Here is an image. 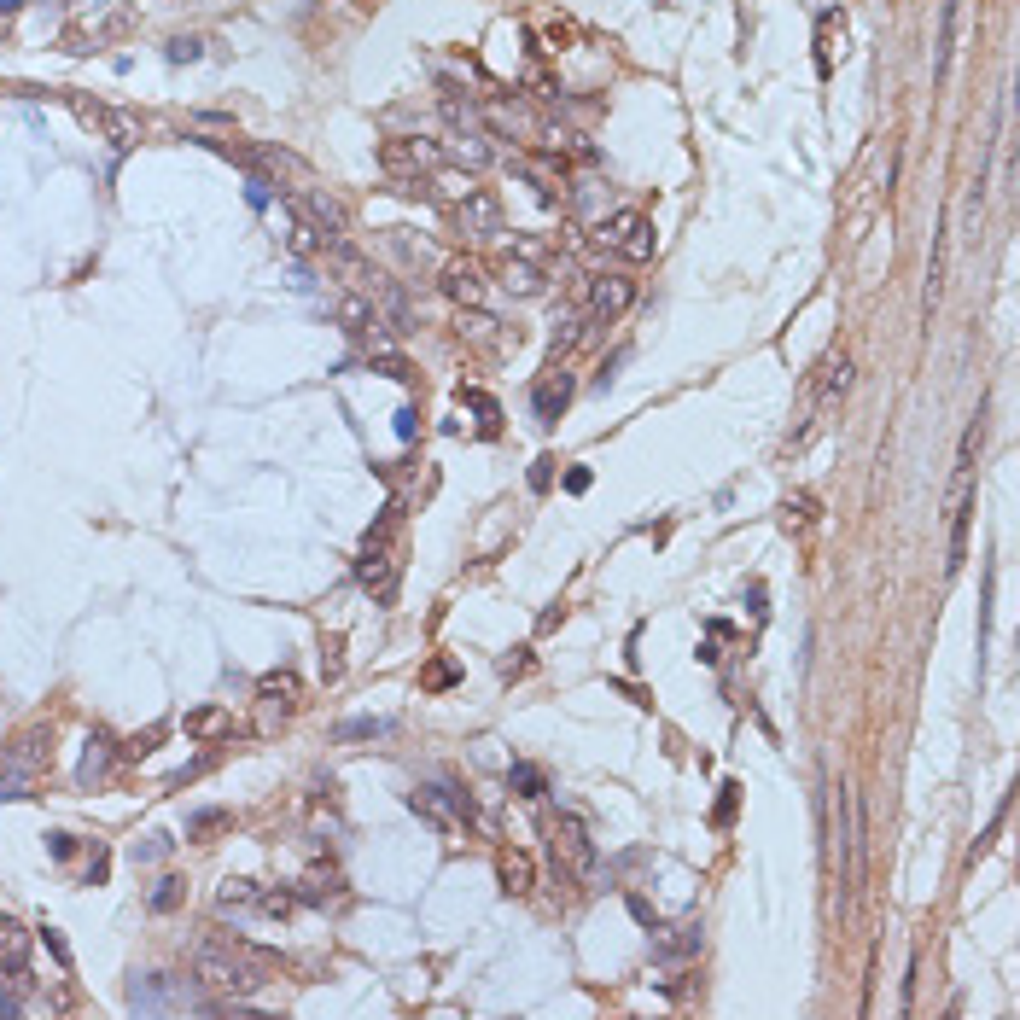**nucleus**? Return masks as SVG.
Instances as JSON below:
<instances>
[{
    "mask_svg": "<svg viewBox=\"0 0 1020 1020\" xmlns=\"http://www.w3.org/2000/svg\"><path fill=\"white\" fill-rule=\"evenodd\" d=\"M274 968H280L274 951L239 939V933H210V939L193 945V986H210V991H222V997L263 991L274 980Z\"/></svg>",
    "mask_w": 1020,
    "mask_h": 1020,
    "instance_id": "obj_1",
    "label": "nucleus"
},
{
    "mask_svg": "<svg viewBox=\"0 0 1020 1020\" xmlns=\"http://www.w3.org/2000/svg\"><path fill=\"white\" fill-rule=\"evenodd\" d=\"M356 583H362L374 601H397V583H403V502H391V508L374 519V531L362 537Z\"/></svg>",
    "mask_w": 1020,
    "mask_h": 1020,
    "instance_id": "obj_2",
    "label": "nucleus"
},
{
    "mask_svg": "<svg viewBox=\"0 0 1020 1020\" xmlns=\"http://www.w3.org/2000/svg\"><path fill=\"white\" fill-rule=\"evenodd\" d=\"M548 851H554V869H560L566 881H595V869H601V851L589 840V828L566 811L548 816Z\"/></svg>",
    "mask_w": 1020,
    "mask_h": 1020,
    "instance_id": "obj_3",
    "label": "nucleus"
},
{
    "mask_svg": "<svg viewBox=\"0 0 1020 1020\" xmlns=\"http://www.w3.org/2000/svg\"><path fill=\"white\" fill-rule=\"evenodd\" d=\"M408 811L420 816V822H432L443 840H455V834H467V822H473V799L449 782H426V787L408 793Z\"/></svg>",
    "mask_w": 1020,
    "mask_h": 1020,
    "instance_id": "obj_4",
    "label": "nucleus"
},
{
    "mask_svg": "<svg viewBox=\"0 0 1020 1020\" xmlns=\"http://www.w3.org/2000/svg\"><path fill=\"white\" fill-rule=\"evenodd\" d=\"M595 239H601L607 251H618L624 263H647V257L659 251V234H653V222H647L642 210H612L607 222L595 228Z\"/></svg>",
    "mask_w": 1020,
    "mask_h": 1020,
    "instance_id": "obj_5",
    "label": "nucleus"
},
{
    "mask_svg": "<svg viewBox=\"0 0 1020 1020\" xmlns=\"http://www.w3.org/2000/svg\"><path fill=\"white\" fill-rule=\"evenodd\" d=\"M70 111L82 117V129H94V135H105L117 152H135L140 135H146V123H140L135 111H123V105H100V100H70Z\"/></svg>",
    "mask_w": 1020,
    "mask_h": 1020,
    "instance_id": "obj_6",
    "label": "nucleus"
},
{
    "mask_svg": "<svg viewBox=\"0 0 1020 1020\" xmlns=\"http://www.w3.org/2000/svg\"><path fill=\"white\" fill-rule=\"evenodd\" d=\"M443 152L438 140H420V135H391L379 140V170L391 175V181H414L420 170H438Z\"/></svg>",
    "mask_w": 1020,
    "mask_h": 1020,
    "instance_id": "obj_7",
    "label": "nucleus"
},
{
    "mask_svg": "<svg viewBox=\"0 0 1020 1020\" xmlns=\"http://www.w3.org/2000/svg\"><path fill=\"white\" fill-rule=\"evenodd\" d=\"M129 1009L135 1015H164V1009H199V997H193V980H181V974H146L129 986Z\"/></svg>",
    "mask_w": 1020,
    "mask_h": 1020,
    "instance_id": "obj_8",
    "label": "nucleus"
},
{
    "mask_svg": "<svg viewBox=\"0 0 1020 1020\" xmlns=\"http://www.w3.org/2000/svg\"><path fill=\"white\" fill-rule=\"evenodd\" d=\"M630 304H636V280H630V274H595L589 292H583V315H589L595 327H612Z\"/></svg>",
    "mask_w": 1020,
    "mask_h": 1020,
    "instance_id": "obj_9",
    "label": "nucleus"
},
{
    "mask_svg": "<svg viewBox=\"0 0 1020 1020\" xmlns=\"http://www.w3.org/2000/svg\"><path fill=\"white\" fill-rule=\"evenodd\" d=\"M438 286H443L449 304H467V309H478L490 298V280H484V263H478V257H449L438 274Z\"/></svg>",
    "mask_w": 1020,
    "mask_h": 1020,
    "instance_id": "obj_10",
    "label": "nucleus"
},
{
    "mask_svg": "<svg viewBox=\"0 0 1020 1020\" xmlns=\"http://www.w3.org/2000/svg\"><path fill=\"white\" fill-rule=\"evenodd\" d=\"M455 234H461V239H490V234H502V199H496L490 187H473L467 199L455 204Z\"/></svg>",
    "mask_w": 1020,
    "mask_h": 1020,
    "instance_id": "obj_11",
    "label": "nucleus"
},
{
    "mask_svg": "<svg viewBox=\"0 0 1020 1020\" xmlns=\"http://www.w3.org/2000/svg\"><path fill=\"white\" fill-rule=\"evenodd\" d=\"M968 525H974V478H956L951 490V537H945V578L962 572L968 560Z\"/></svg>",
    "mask_w": 1020,
    "mask_h": 1020,
    "instance_id": "obj_12",
    "label": "nucleus"
},
{
    "mask_svg": "<svg viewBox=\"0 0 1020 1020\" xmlns=\"http://www.w3.org/2000/svg\"><path fill=\"white\" fill-rule=\"evenodd\" d=\"M30 945H35V933L24 927V921L0 916V974H6L18 991L35 986V980H30Z\"/></svg>",
    "mask_w": 1020,
    "mask_h": 1020,
    "instance_id": "obj_13",
    "label": "nucleus"
},
{
    "mask_svg": "<svg viewBox=\"0 0 1020 1020\" xmlns=\"http://www.w3.org/2000/svg\"><path fill=\"white\" fill-rule=\"evenodd\" d=\"M513 175H525L543 199H566V164H560V152H513Z\"/></svg>",
    "mask_w": 1020,
    "mask_h": 1020,
    "instance_id": "obj_14",
    "label": "nucleus"
},
{
    "mask_svg": "<svg viewBox=\"0 0 1020 1020\" xmlns=\"http://www.w3.org/2000/svg\"><path fill=\"white\" fill-rule=\"evenodd\" d=\"M292 210L298 216H309L315 228H321V239H344V228H350V216H344V204L333 199V193H292Z\"/></svg>",
    "mask_w": 1020,
    "mask_h": 1020,
    "instance_id": "obj_15",
    "label": "nucleus"
},
{
    "mask_svg": "<svg viewBox=\"0 0 1020 1020\" xmlns=\"http://www.w3.org/2000/svg\"><path fill=\"white\" fill-rule=\"evenodd\" d=\"M496 274H502V286H508L513 298H543V286H548L543 257H525V251H508V257L496 263Z\"/></svg>",
    "mask_w": 1020,
    "mask_h": 1020,
    "instance_id": "obj_16",
    "label": "nucleus"
},
{
    "mask_svg": "<svg viewBox=\"0 0 1020 1020\" xmlns=\"http://www.w3.org/2000/svg\"><path fill=\"white\" fill-rule=\"evenodd\" d=\"M496 881L508 898H525L531 886H537V863H531V851L525 846H502L496 851Z\"/></svg>",
    "mask_w": 1020,
    "mask_h": 1020,
    "instance_id": "obj_17",
    "label": "nucleus"
},
{
    "mask_svg": "<svg viewBox=\"0 0 1020 1020\" xmlns=\"http://www.w3.org/2000/svg\"><path fill=\"white\" fill-rule=\"evenodd\" d=\"M945 263H951V216L933 228V257H927V298H921V315L939 309V292H945Z\"/></svg>",
    "mask_w": 1020,
    "mask_h": 1020,
    "instance_id": "obj_18",
    "label": "nucleus"
},
{
    "mask_svg": "<svg viewBox=\"0 0 1020 1020\" xmlns=\"http://www.w3.org/2000/svg\"><path fill=\"white\" fill-rule=\"evenodd\" d=\"M566 403H572V379H566V374H543V379H537L531 408H537V420H543V426H554V420L566 414Z\"/></svg>",
    "mask_w": 1020,
    "mask_h": 1020,
    "instance_id": "obj_19",
    "label": "nucleus"
},
{
    "mask_svg": "<svg viewBox=\"0 0 1020 1020\" xmlns=\"http://www.w3.org/2000/svg\"><path fill=\"white\" fill-rule=\"evenodd\" d=\"M6 764H18V770H41V764H53V729H24L12 752H6Z\"/></svg>",
    "mask_w": 1020,
    "mask_h": 1020,
    "instance_id": "obj_20",
    "label": "nucleus"
},
{
    "mask_svg": "<svg viewBox=\"0 0 1020 1020\" xmlns=\"http://www.w3.org/2000/svg\"><path fill=\"white\" fill-rule=\"evenodd\" d=\"M263 910V886L257 881H222L216 886V916H257Z\"/></svg>",
    "mask_w": 1020,
    "mask_h": 1020,
    "instance_id": "obj_21",
    "label": "nucleus"
},
{
    "mask_svg": "<svg viewBox=\"0 0 1020 1020\" xmlns=\"http://www.w3.org/2000/svg\"><path fill=\"white\" fill-rule=\"evenodd\" d=\"M111 758H117L111 735H88V747H82V764H76V787H100L105 776H111Z\"/></svg>",
    "mask_w": 1020,
    "mask_h": 1020,
    "instance_id": "obj_22",
    "label": "nucleus"
},
{
    "mask_svg": "<svg viewBox=\"0 0 1020 1020\" xmlns=\"http://www.w3.org/2000/svg\"><path fill=\"white\" fill-rule=\"evenodd\" d=\"M956 12H962V0H945V6H939V47H933V82H945V76H951V53H956Z\"/></svg>",
    "mask_w": 1020,
    "mask_h": 1020,
    "instance_id": "obj_23",
    "label": "nucleus"
},
{
    "mask_svg": "<svg viewBox=\"0 0 1020 1020\" xmlns=\"http://www.w3.org/2000/svg\"><path fill=\"white\" fill-rule=\"evenodd\" d=\"M187 735H193V741H222V735H234V712H222V706L187 712Z\"/></svg>",
    "mask_w": 1020,
    "mask_h": 1020,
    "instance_id": "obj_24",
    "label": "nucleus"
},
{
    "mask_svg": "<svg viewBox=\"0 0 1020 1020\" xmlns=\"http://www.w3.org/2000/svg\"><path fill=\"white\" fill-rule=\"evenodd\" d=\"M257 700H263V706H280V712H292V706H298V677H292V671H269V677L257 682Z\"/></svg>",
    "mask_w": 1020,
    "mask_h": 1020,
    "instance_id": "obj_25",
    "label": "nucleus"
},
{
    "mask_svg": "<svg viewBox=\"0 0 1020 1020\" xmlns=\"http://www.w3.org/2000/svg\"><path fill=\"white\" fill-rule=\"evenodd\" d=\"M298 898H304V904H327V898H339V875H333V869H321V863H315V869H304Z\"/></svg>",
    "mask_w": 1020,
    "mask_h": 1020,
    "instance_id": "obj_26",
    "label": "nucleus"
},
{
    "mask_svg": "<svg viewBox=\"0 0 1020 1020\" xmlns=\"http://www.w3.org/2000/svg\"><path fill=\"white\" fill-rule=\"evenodd\" d=\"M980 443H986V408L968 420V432H962V449H956V478H974V455H980Z\"/></svg>",
    "mask_w": 1020,
    "mask_h": 1020,
    "instance_id": "obj_27",
    "label": "nucleus"
},
{
    "mask_svg": "<svg viewBox=\"0 0 1020 1020\" xmlns=\"http://www.w3.org/2000/svg\"><path fill=\"white\" fill-rule=\"evenodd\" d=\"M589 333H595V321H589L583 309H578V315H566V321H560V333H554V362H560V356H572Z\"/></svg>",
    "mask_w": 1020,
    "mask_h": 1020,
    "instance_id": "obj_28",
    "label": "nucleus"
},
{
    "mask_svg": "<svg viewBox=\"0 0 1020 1020\" xmlns=\"http://www.w3.org/2000/svg\"><path fill=\"white\" fill-rule=\"evenodd\" d=\"M846 391H851V356L840 350V356H828V368H822V391H816V397H822V403H834V397H846Z\"/></svg>",
    "mask_w": 1020,
    "mask_h": 1020,
    "instance_id": "obj_29",
    "label": "nucleus"
},
{
    "mask_svg": "<svg viewBox=\"0 0 1020 1020\" xmlns=\"http://www.w3.org/2000/svg\"><path fill=\"white\" fill-rule=\"evenodd\" d=\"M228 828H234V811H216V805L187 816V840H216V834H228Z\"/></svg>",
    "mask_w": 1020,
    "mask_h": 1020,
    "instance_id": "obj_30",
    "label": "nucleus"
},
{
    "mask_svg": "<svg viewBox=\"0 0 1020 1020\" xmlns=\"http://www.w3.org/2000/svg\"><path fill=\"white\" fill-rule=\"evenodd\" d=\"M187 904V881L181 875H164V881L152 886V916H175Z\"/></svg>",
    "mask_w": 1020,
    "mask_h": 1020,
    "instance_id": "obj_31",
    "label": "nucleus"
},
{
    "mask_svg": "<svg viewBox=\"0 0 1020 1020\" xmlns=\"http://www.w3.org/2000/svg\"><path fill=\"white\" fill-rule=\"evenodd\" d=\"M391 729H397V717H350V723H339V741H379Z\"/></svg>",
    "mask_w": 1020,
    "mask_h": 1020,
    "instance_id": "obj_32",
    "label": "nucleus"
},
{
    "mask_svg": "<svg viewBox=\"0 0 1020 1020\" xmlns=\"http://www.w3.org/2000/svg\"><path fill=\"white\" fill-rule=\"evenodd\" d=\"M508 782H513V793H519V799H543V793H548V776L537 770V764H513Z\"/></svg>",
    "mask_w": 1020,
    "mask_h": 1020,
    "instance_id": "obj_33",
    "label": "nucleus"
},
{
    "mask_svg": "<svg viewBox=\"0 0 1020 1020\" xmlns=\"http://www.w3.org/2000/svg\"><path fill=\"white\" fill-rule=\"evenodd\" d=\"M461 403L478 408V426H484V438H496V426H502V408L490 403L484 391H473V385H461Z\"/></svg>",
    "mask_w": 1020,
    "mask_h": 1020,
    "instance_id": "obj_34",
    "label": "nucleus"
},
{
    "mask_svg": "<svg viewBox=\"0 0 1020 1020\" xmlns=\"http://www.w3.org/2000/svg\"><path fill=\"white\" fill-rule=\"evenodd\" d=\"M432 187H438V199L461 204V199L478 187V181H473V175H461V170H438V175H432Z\"/></svg>",
    "mask_w": 1020,
    "mask_h": 1020,
    "instance_id": "obj_35",
    "label": "nucleus"
},
{
    "mask_svg": "<svg viewBox=\"0 0 1020 1020\" xmlns=\"http://www.w3.org/2000/svg\"><path fill=\"white\" fill-rule=\"evenodd\" d=\"M455 682H461V665H455V659H432V665H426V677H420V688H432V694H438V688H455Z\"/></svg>",
    "mask_w": 1020,
    "mask_h": 1020,
    "instance_id": "obj_36",
    "label": "nucleus"
},
{
    "mask_svg": "<svg viewBox=\"0 0 1020 1020\" xmlns=\"http://www.w3.org/2000/svg\"><path fill=\"white\" fill-rule=\"evenodd\" d=\"M735 811H741V782H723V787H717L712 822H717V828H729V822H735Z\"/></svg>",
    "mask_w": 1020,
    "mask_h": 1020,
    "instance_id": "obj_37",
    "label": "nucleus"
},
{
    "mask_svg": "<svg viewBox=\"0 0 1020 1020\" xmlns=\"http://www.w3.org/2000/svg\"><path fill=\"white\" fill-rule=\"evenodd\" d=\"M0 799H30V770L6 764V770H0Z\"/></svg>",
    "mask_w": 1020,
    "mask_h": 1020,
    "instance_id": "obj_38",
    "label": "nucleus"
},
{
    "mask_svg": "<svg viewBox=\"0 0 1020 1020\" xmlns=\"http://www.w3.org/2000/svg\"><path fill=\"white\" fill-rule=\"evenodd\" d=\"M193 59H204V41H199V35H175V41H170V65H193Z\"/></svg>",
    "mask_w": 1020,
    "mask_h": 1020,
    "instance_id": "obj_39",
    "label": "nucleus"
},
{
    "mask_svg": "<svg viewBox=\"0 0 1020 1020\" xmlns=\"http://www.w3.org/2000/svg\"><path fill=\"white\" fill-rule=\"evenodd\" d=\"M811 519H816L811 496H787V525H811Z\"/></svg>",
    "mask_w": 1020,
    "mask_h": 1020,
    "instance_id": "obj_40",
    "label": "nucleus"
},
{
    "mask_svg": "<svg viewBox=\"0 0 1020 1020\" xmlns=\"http://www.w3.org/2000/svg\"><path fill=\"white\" fill-rule=\"evenodd\" d=\"M158 741H164V723H152L146 735H135V741H129V747H123V752H129V758H146V752L158 747Z\"/></svg>",
    "mask_w": 1020,
    "mask_h": 1020,
    "instance_id": "obj_41",
    "label": "nucleus"
},
{
    "mask_svg": "<svg viewBox=\"0 0 1020 1020\" xmlns=\"http://www.w3.org/2000/svg\"><path fill=\"white\" fill-rule=\"evenodd\" d=\"M548 484H554V455H537V461H531V490L543 496Z\"/></svg>",
    "mask_w": 1020,
    "mask_h": 1020,
    "instance_id": "obj_42",
    "label": "nucleus"
},
{
    "mask_svg": "<svg viewBox=\"0 0 1020 1020\" xmlns=\"http://www.w3.org/2000/svg\"><path fill=\"white\" fill-rule=\"evenodd\" d=\"M525 671H531V647H513V659H502V677L519 682Z\"/></svg>",
    "mask_w": 1020,
    "mask_h": 1020,
    "instance_id": "obj_43",
    "label": "nucleus"
},
{
    "mask_svg": "<svg viewBox=\"0 0 1020 1020\" xmlns=\"http://www.w3.org/2000/svg\"><path fill=\"white\" fill-rule=\"evenodd\" d=\"M41 939H47L53 962H59V968H70V945H65V933H59V927H41Z\"/></svg>",
    "mask_w": 1020,
    "mask_h": 1020,
    "instance_id": "obj_44",
    "label": "nucleus"
},
{
    "mask_svg": "<svg viewBox=\"0 0 1020 1020\" xmlns=\"http://www.w3.org/2000/svg\"><path fill=\"white\" fill-rule=\"evenodd\" d=\"M105 875H111V857H105V851L94 846V857H88V869H82V881H88V886H100Z\"/></svg>",
    "mask_w": 1020,
    "mask_h": 1020,
    "instance_id": "obj_45",
    "label": "nucleus"
},
{
    "mask_svg": "<svg viewBox=\"0 0 1020 1020\" xmlns=\"http://www.w3.org/2000/svg\"><path fill=\"white\" fill-rule=\"evenodd\" d=\"M47 851H53L59 863H70V857H76V834H65V828H59V834H47Z\"/></svg>",
    "mask_w": 1020,
    "mask_h": 1020,
    "instance_id": "obj_46",
    "label": "nucleus"
},
{
    "mask_svg": "<svg viewBox=\"0 0 1020 1020\" xmlns=\"http://www.w3.org/2000/svg\"><path fill=\"white\" fill-rule=\"evenodd\" d=\"M164 851H170V840H164V834H152V840H140V846H135V863H152V857H164Z\"/></svg>",
    "mask_w": 1020,
    "mask_h": 1020,
    "instance_id": "obj_47",
    "label": "nucleus"
},
{
    "mask_svg": "<svg viewBox=\"0 0 1020 1020\" xmlns=\"http://www.w3.org/2000/svg\"><path fill=\"white\" fill-rule=\"evenodd\" d=\"M589 484H595V473H589V467H572V473H566V490H572V496H583Z\"/></svg>",
    "mask_w": 1020,
    "mask_h": 1020,
    "instance_id": "obj_48",
    "label": "nucleus"
},
{
    "mask_svg": "<svg viewBox=\"0 0 1020 1020\" xmlns=\"http://www.w3.org/2000/svg\"><path fill=\"white\" fill-rule=\"evenodd\" d=\"M630 916L642 921V927H653V933H659V916H653V904H642V898H630Z\"/></svg>",
    "mask_w": 1020,
    "mask_h": 1020,
    "instance_id": "obj_49",
    "label": "nucleus"
},
{
    "mask_svg": "<svg viewBox=\"0 0 1020 1020\" xmlns=\"http://www.w3.org/2000/svg\"><path fill=\"white\" fill-rule=\"evenodd\" d=\"M414 420H420V408H403V414H397V438H414Z\"/></svg>",
    "mask_w": 1020,
    "mask_h": 1020,
    "instance_id": "obj_50",
    "label": "nucleus"
},
{
    "mask_svg": "<svg viewBox=\"0 0 1020 1020\" xmlns=\"http://www.w3.org/2000/svg\"><path fill=\"white\" fill-rule=\"evenodd\" d=\"M0 1015H18V997H6V991H0Z\"/></svg>",
    "mask_w": 1020,
    "mask_h": 1020,
    "instance_id": "obj_51",
    "label": "nucleus"
},
{
    "mask_svg": "<svg viewBox=\"0 0 1020 1020\" xmlns=\"http://www.w3.org/2000/svg\"><path fill=\"white\" fill-rule=\"evenodd\" d=\"M6 35H12V12H0V41H6Z\"/></svg>",
    "mask_w": 1020,
    "mask_h": 1020,
    "instance_id": "obj_52",
    "label": "nucleus"
},
{
    "mask_svg": "<svg viewBox=\"0 0 1020 1020\" xmlns=\"http://www.w3.org/2000/svg\"><path fill=\"white\" fill-rule=\"evenodd\" d=\"M18 6H24V0H0V12H18Z\"/></svg>",
    "mask_w": 1020,
    "mask_h": 1020,
    "instance_id": "obj_53",
    "label": "nucleus"
},
{
    "mask_svg": "<svg viewBox=\"0 0 1020 1020\" xmlns=\"http://www.w3.org/2000/svg\"><path fill=\"white\" fill-rule=\"evenodd\" d=\"M356 6H362V12H379V0H356Z\"/></svg>",
    "mask_w": 1020,
    "mask_h": 1020,
    "instance_id": "obj_54",
    "label": "nucleus"
}]
</instances>
